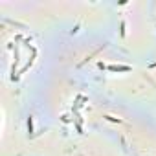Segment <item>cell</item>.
<instances>
[{"instance_id": "cell-1", "label": "cell", "mask_w": 156, "mask_h": 156, "mask_svg": "<svg viewBox=\"0 0 156 156\" xmlns=\"http://www.w3.org/2000/svg\"><path fill=\"white\" fill-rule=\"evenodd\" d=\"M108 70H112V72H129L130 66H108Z\"/></svg>"}, {"instance_id": "cell-2", "label": "cell", "mask_w": 156, "mask_h": 156, "mask_svg": "<svg viewBox=\"0 0 156 156\" xmlns=\"http://www.w3.org/2000/svg\"><path fill=\"white\" fill-rule=\"evenodd\" d=\"M28 132H29V134L33 132V118H31V116L28 118Z\"/></svg>"}, {"instance_id": "cell-3", "label": "cell", "mask_w": 156, "mask_h": 156, "mask_svg": "<svg viewBox=\"0 0 156 156\" xmlns=\"http://www.w3.org/2000/svg\"><path fill=\"white\" fill-rule=\"evenodd\" d=\"M121 37H125V22H121Z\"/></svg>"}]
</instances>
